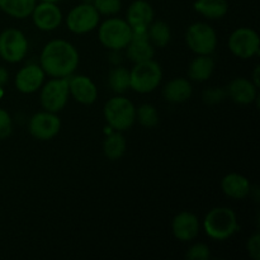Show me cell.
Masks as SVG:
<instances>
[{
  "mask_svg": "<svg viewBox=\"0 0 260 260\" xmlns=\"http://www.w3.org/2000/svg\"><path fill=\"white\" fill-rule=\"evenodd\" d=\"M201 230V223L197 216L188 211L178 213L172 222L173 235L177 240L187 243L198 236Z\"/></svg>",
  "mask_w": 260,
  "mask_h": 260,
  "instance_id": "5bb4252c",
  "label": "cell"
},
{
  "mask_svg": "<svg viewBox=\"0 0 260 260\" xmlns=\"http://www.w3.org/2000/svg\"><path fill=\"white\" fill-rule=\"evenodd\" d=\"M226 96V93L220 88H210L205 90L203 93V101L207 104H216L218 102L223 101Z\"/></svg>",
  "mask_w": 260,
  "mask_h": 260,
  "instance_id": "4dcf8cb0",
  "label": "cell"
},
{
  "mask_svg": "<svg viewBox=\"0 0 260 260\" xmlns=\"http://www.w3.org/2000/svg\"><path fill=\"white\" fill-rule=\"evenodd\" d=\"M29 134L40 141H48L57 136L61 129V121L52 112H38L29 119Z\"/></svg>",
  "mask_w": 260,
  "mask_h": 260,
  "instance_id": "8fae6325",
  "label": "cell"
},
{
  "mask_svg": "<svg viewBox=\"0 0 260 260\" xmlns=\"http://www.w3.org/2000/svg\"><path fill=\"white\" fill-rule=\"evenodd\" d=\"M41 88L40 101L45 111L57 113L65 108L70 96L68 78H53Z\"/></svg>",
  "mask_w": 260,
  "mask_h": 260,
  "instance_id": "52a82bcc",
  "label": "cell"
},
{
  "mask_svg": "<svg viewBox=\"0 0 260 260\" xmlns=\"http://www.w3.org/2000/svg\"><path fill=\"white\" fill-rule=\"evenodd\" d=\"M246 250L251 259L260 260V235L258 233L249 238L246 243Z\"/></svg>",
  "mask_w": 260,
  "mask_h": 260,
  "instance_id": "1f68e13d",
  "label": "cell"
},
{
  "mask_svg": "<svg viewBox=\"0 0 260 260\" xmlns=\"http://www.w3.org/2000/svg\"><path fill=\"white\" fill-rule=\"evenodd\" d=\"M40 2H43V3H52V4H57V3L61 2V0H40Z\"/></svg>",
  "mask_w": 260,
  "mask_h": 260,
  "instance_id": "e575fe53",
  "label": "cell"
},
{
  "mask_svg": "<svg viewBox=\"0 0 260 260\" xmlns=\"http://www.w3.org/2000/svg\"><path fill=\"white\" fill-rule=\"evenodd\" d=\"M108 84L114 93H124L129 89V71L122 66L112 69L108 75Z\"/></svg>",
  "mask_w": 260,
  "mask_h": 260,
  "instance_id": "484cf974",
  "label": "cell"
},
{
  "mask_svg": "<svg viewBox=\"0 0 260 260\" xmlns=\"http://www.w3.org/2000/svg\"><path fill=\"white\" fill-rule=\"evenodd\" d=\"M78 65V50L65 40L50 41L41 52L40 66L52 78H70Z\"/></svg>",
  "mask_w": 260,
  "mask_h": 260,
  "instance_id": "6da1fadb",
  "label": "cell"
},
{
  "mask_svg": "<svg viewBox=\"0 0 260 260\" xmlns=\"http://www.w3.org/2000/svg\"><path fill=\"white\" fill-rule=\"evenodd\" d=\"M154 20V9L145 0H135L127 9V23L132 29H147Z\"/></svg>",
  "mask_w": 260,
  "mask_h": 260,
  "instance_id": "ac0fdd59",
  "label": "cell"
},
{
  "mask_svg": "<svg viewBox=\"0 0 260 260\" xmlns=\"http://www.w3.org/2000/svg\"><path fill=\"white\" fill-rule=\"evenodd\" d=\"M147 36H149L150 42L156 47H165L170 42L172 32H170L169 25L162 20L152 22L147 27Z\"/></svg>",
  "mask_w": 260,
  "mask_h": 260,
  "instance_id": "d4e9b609",
  "label": "cell"
},
{
  "mask_svg": "<svg viewBox=\"0 0 260 260\" xmlns=\"http://www.w3.org/2000/svg\"><path fill=\"white\" fill-rule=\"evenodd\" d=\"M70 95L84 106H90L98 98V88L94 81L85 75H75L69 79Z\"/></svg>",
  "mask_w": 260,
  "mask_h": 260,
  "instance_id": "2e32d148",
  "label": "cell"
},
{
  "mask_svg": "<svg viewBox=\"0 0 260 260\" xmlns=\"http://www.w3.org/2000/svg\"><path fill=\"white\" fill-rule=\"evenodd\" d=\"M213 70H215V60L211 57V55H197V57L193 58L192 62L189 63L188 76L190 80L202 83L212 76Z\"/></svg>",
  "mask_w": 260,
  "mask_h": 260,
  "instance_id": "44dd1931",
  "label": "cell"
},
{
  "mask_svg": "<svg viewBox=\"0 0 260 260\" xmlns=\"http://www.w3.org/2000/svg\"><path fill=\"white\" fill-rule=\"evenodd\" d=\"M185 258L189 260H207L211 258V250L206 244H194L185 254Z\"/></svg>",
  "mask_w": 260,
  "mask_h": 260,
  "instance_id": "f1b7e54d",
  "label": "cell"
},
{
  "mask_svg": "<svg viewBox=\"0 0 260 260\" xmlns=\"http://www.w3.org/2000/svg\"><path fill=\"white\" fill-rule=\"evenodd\" d=\"M127 142L123 135L119 131L112 132L111 135L107 136V139L103 142V152L106 155L107 159L112 160H119L126 152Z\"/></svg>",
  "mask_w": 260,
  "mask_h": 260,
  "instance_id": "cb8c5ba5",
  "label": "cell"
},
{
  "mask_svg": "<svg viewBox=\"0 0 260 260\" xmlns=\"http://www.w3.org/2000/svg\"><path fill=\"white\" fill-rule=\"evenodd\" d=\"M203 229L213 240H228L239 229L236 213L229 207L212 208L203 220Z\"/></svg>",
  "mask_w": 260,
  "mask_h": 260,
  "instance_id": "7a4b0ae2",
  "label": "cell"
},
{
  "mask_svg": "<svg viewBox=\"0 0 260 260\" xmlns=\"http://www.w3.org/2000/svg\"><path fill=\"white\" fill-rule=\"evenodd\" d=\"M8 79H9V73L7 69L0 66V88H3L8 83Z\"/></svg>",
  "mask_w": 260,
  "mask_h": 260,
  "instance_id": "d6a6232c",
  "label": "cell"
},
{
  "mask_svg": "<svg viewBox=\"0 0 260 260\" xmlns=\"http://www.w3.org/2000/svg\"><path fill=\"white\" fill-rule=\"evenodd\" d=\"M28 52V41L22 30L8 28L0 33V57L9 63L20 62Z\"/></svg>",
  "mask_w": 260,
  "mask_h": 260,
  "instance_id": "ba28073f",
  "label": "cell"
},
{
  "mask_svg": "<svg viewBox=\"0 0 260 260\" xmlns=\"http://www.w3.org/2000/svg\"><path fill=\"white\" fill-rule=\"evenodd\" d=\"M37 0H0V10L15 19L29 17Z\"/></svg>",
  "mask_w": 260,
  "mask_h": 260,
  "instance_id": "603a6c76",
  "label": "cell"
},
{
  "mask_svg": "<svg viewBox=\"0 0 260 260\" xmlns=\"http://www.w3.org/2000/svg\"><path fill=\"white\" fill-rule=\"evenodd\" d=\"M127 57L134 63L152 60L154 45L150 42L147 29H132V38L127 45Z\"/></svg>",
  "mask_w": 260,
  "mask_h": 260,
  "instance_id": "4fadbf2b",
  "label": "cell"
},
{
  "mask_svg": "<svg viewBox=\"0 0 260 260\" xmlns=\"http://www.w3.org/2000/svg\"><path fill=\"white\" fill-rule=\"evenodd\" d=\"M3 95H4V89L0 88V99L3 98Z\"/></svg>",
  "mask_w": 260,
  "mask_h": 260,
  "instance_id": "d590c367",
  "label": "cell"
},
{
  "mask_svg": "<svg viewBox=\"0 0 260 260\" xmlns=\"http://www.w3.org/2000/svg\"><path fill=\"white\" fill-rule=\"evenodd\" d=\"M194 10L207 19H221L229 12L228 0H196Z\"/></svg>",
  "mask_w": 260,
  "mask_h": 260,
  "instance_id": "7402d4cb",
  "label": "cell"
},
{
  "mask_svg": "<svg viewBox=\"0 0 260 260\" xmlns=\"http://www.w3.org/2000/svg\"><path fill=\"white\" fill-rule=\"evenodd\" d=\"M221 189L233 200H244L251 192V184L246 177L239 173H230L221 180Z\"/></svg>",
  "mask_w": 260,
  "mask_h": 260,
  "instance_id": "d6986e66",
  "label": "cell"
},
{
  "mask_svg": "<svg viewBox=\"0 0 260 260\" xmlns=\"http://www.w3.org/2000/svg\"><path fill=\"white\" fill-rule=\"evenodd\" d=\"M30 15L36 27L45 32L55 30L62 22V13L60 8L57 7V4L52 3L41 2L40 4H36Z\"/></svg>",
  "mask_w": 260,
  "mask_h": 260,
  "instance_id": "7c38bea8",
  "label": "cell"
},
{
  "mask_svg": "<svg viewBox=\"0 0 260 260\" xmlns=\"http://www.w3.org/2000/svg\"><path fill=\"white\" fill-rule=\"evenodd\" d=\"M259 70H260L259 66H255V71H254L253 74V80H251L256 86H258V88H259Z\"/></svg>",
  "mask_w": 260,
  "mask_h": 260,
  "instance_id": "836d02e7",
  "label": "cell"
},
{
  "mask_svg": "<svg viewBox=\"0 0 260 260\" xmlns=\"http://www.w3.org/2000/svg\"><path fill=\"white\" fill-rule=\"evenodd\" d=\"M98 37L102 45L108 50H123L132 38V28L127 20L121 18H109L99 27Z\"/></svg>",
  "mask_w": 260,
  "mask_h": 260,
  "instance_id": "5b68a950",
  "label": "cell"
},
{
  "mask_svg": "<svg viewBox=\"0 0 260 260\" xmlns=\"http://www.w3.org/2000/svg\"><path fill=\"white\" fill-rule=\"evenodd\" d=\"M136 119L141 126L152 128L159 123V112L152 104L145 103L136 109Z\"/></svg>",
  "mask_w": 260,
  "mask_h": 260,
  "instance_id": "4316f807",
  "label": "cell"
},
{
  "mask_svg": "<svg viewBox=\"0 0 260 260\" xmlns=\"http://www.w3.org/2000/svg\"><path fill=\"white\" fill-rule=\"evenodd\" d=\"M99 19L101 14L94 5L84 3L70 10L66 18V25L75 35H85L98 27Z\"/></svg>",
  "mask_w": 260,
  "mask_h": 260,
  "instance_id": "30bf717a",
  "label": "cell"
},
{
  "mask_svg": "<svg viewBox=\"0 0 260 260\" xmlns=\"http://www.w3.org/2000/svg\"><path fill=\"white\" fill-rule=\"evenodd\" d=\"M192 84L188 79L184 78L172 79L165 84L164 89H162V96L165 101L174 104L187 102L192 96Z\"/></svg>",
  "mask_w": 260,
  "mask_h": 260,
  "instance_id": "ffe728a7",
  "label": "cell"
},
{
  "mask_svg": "<svg viewBox=\"0 0 260 260\" xmlns=\"http://www.w3.org/2000/svg\"><path fill=\"white\" fill-rule=\"evenodd\" d=\"M228 94L235 103L248 106L258 98V86L251 79L236 78L229 84Z\"/></svg>",
  "mask_w": 260,
  "mask_h": 260,
  "instance_id": "e0dca14e",
  "label": "cell"
},
{
  "mask_svg": "<svg viewBox=\"0 0 260 260\" xmlns=\"http://www.w3.org/2000/svg\"><path fill=\"white\" fill-rule=\"evenodd\" d=\"M185 42L196 55H212L217 47V33L207 23H193L185 33Z\"/></svg>",
  "mask_w": 260,
  "mask_h": 260,
  "instance_id": "8992f818",
  "label": "cell"
},
{
  "mask_svg": "<svg viewBox=\"0 0 260 260\" xmlns=\"http://www.w3.org/2000/svg\"><path fill=\"white\" fill-rule=\"evenodd\" d=\"M13 129V121L10 114L5 109L0 108V140L10 136Z\"/></svg>",
  "mask_w": 260,
  "mask_h": 260,
  "instance_id": "f546056e",
  "label": "cell"
},
{
  "mask_svg": "<svg viewBox=\"0 0 260 260\" xmlns=\"http://www.w3.org/2000/svg\"><path fill=\"white\" fill-rule=\"evenodd\" d=\"M91 4L94 5L99 14L103 15H114L121 10V0H93Z\"/></svg>",
  "mask_w": 260,
  "mask_h": 260,
  "instance_id": "83f0119b",
  "label": "cell"
},
{
  "mask_svg": "<svg viewBox=\"0 0 260 260\" xmlns=\"http://www.w3.org/2000/svg\"><path fill=\"white\" fill-rule=\"evenodd\" d=\"M45 75V71L40 65L30 63V65L24 66L15 75V88L23 94L35 93L40 90L41 86L43 85Z\"/></svg>",
  "mask_w": 260,
  "mask_h": 260,
  "instance_id": "9a60e30c",
  "label": "cell"
},
{
  "mask_svg": "<svg viewBox=\"0 0 260 260\" xmlns=\"http://www.w3.org/2000/svg\"><path fill=\"white\" fill-rule=\"evenodd\" d=\"M104 118L107 123L116 131H126L136 121V107L128 98L113 96L104 104Z\"/></svg>",
  "mask_w": 260,
  "mask_h": 260,
  "instance_id": "3957f363",
  "label": "cell"
},
{
  "mask_svg": "<svg viewBox=\"0 0 260 260\" xmlns=\"http://www.w3.org/2000/svg\"><path fill=\"white\" fill-rule=\"evenodd\" d=\"M162 70L154 60L137 62L129 71V89L140 94L154 91L160 85Z\"/></svg>",
  "mask_w": 260,
  "mask_h": 260,
  "instance_id": "277c9868",
  "label": "cell"
},
{
  "mask_svg": "<svg viewBox=\"0 0 260 260\" xmlns=\"http://www.w3.org/2000/svg\"><path fill=\"white\" fill-rule=\"evenodd\" d=\"M228 45L233 55L243 60H248L259 55V36L255 30L249 27H240L234 30L229 37Z\"/></svg>",
  "mask_w": 260,
  "mask_h": 260,
  "instance_id": "9c48e42d",
  "label": "cell"
}]
</instances>
